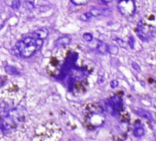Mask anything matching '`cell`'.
<instances>
[{
    "label": "cell",
    "mask_w": 156,
    "mask_h": 141,
    "mask_svg": "<svg viewBox=\"0 0 156 141\" xmlns=\"http://www.w3.org/2000/svg\"><path fill=\"white\" fill-rule=\"evenodd\" d=\"M119 9L124 16H132L135 13V4L133 0H120Z\"/></svg>",
    "instance_id": "obj_1"
},
{
    "label": "cell",
    "mask_w": 156,
    "mask_h": 141,
    "mask_svg": "<svg viewBox=\"0 0 156 141\" xmlns=\"http://www.w3.org/2000/svg\"><path fill=\"white\" fill-rule=\"evenodd\" d=\"M43 44V39H36V43L32 45H26L24 50L20 53V56L23 58H29L35 54L36 51H38L41 46Z\"/></svg>",
    "instance_id": "obj_2"
},
{
    "label": "cell",
    "mask_w": 156,
    "mask_h": 141,
    "mask_svg": "<svg viewBox=\"0 0 156 141\" xmlns=\"http://www.w3.org/2000/svg\"><path fill=\"white\" fill-rule=\"evenodd\" d=\"M137 34L142 40H149L152 37V27L140 21L137 26Z\"/></svg>",
    "instance_id": "obj_3"
},
{
    "label": "cell",
    "mask_w": 156,
    "mask_h": 141,
    "mask_svg": "<svg viewBox=\"0 0 156 141\" xmlns=\"http://www.w3.org/2000/svg\"><path fill=\"white\" fill-rule=\"evenodd\" d=\"M108 104L111 107V109L113 110V112H116V113H119L123 107L122 99L119 95L113 96L112 98L108 101Z\"/></svg>",
    "instance_id": "obj_4"
},
{
    "label": "cell",
    "mask_w": 156,
    "mask_h": 141,
    "mask_svg": "<svg viewBox=\"0 0 156 141\" xmlns=\"http://www.w3.org/2000/svg\"><path fill=\"white\" fill-rule=\"evenodd\" d=\"M49 35V30L46 28H40L36 29L31 33V37H33L35 39H44L48 37Z\"/></svg>",
    "instance_id": "obj_5"
},
{
    "label": "cell",
    "mask_w": 156,
    "mask_h": 141,
    "mask_svg": "<svg viewBox=\"0 0 156 141\" xmlns=\"http://www.w3.org/2000/svg\"><path fill=\"white\" fill-rule=\"evenodd\" d=\"M71 42V37L70 36H64V37H61L59 39H56L55 41V47L56 48H64L66 47L67 45L70 44Z\"/></svg>",
    "instance_id": "obj_6"
},
{
    "label": "cell",
    "mask_w": 156,
    "mask_h": 141,
    "mask_svg": "<svg viewBox=\"0 0 156 141\" xmlns=\"http://www.w3.org/2000/svg\"><path fill=\"white\" fill-rule=\"evenodd\" d=\"M144 134H145V129L143 126L140 122L135 123V126L133 129V135L136 137H141L144 136Z\"/></svg>",
    "instance_id": "obj_7"
},
{
    "label": "cell",
    "mask_w": 156,
    "mask_h": 141,
    "mask_svg": "<svg viewBox=\"0 0 156 141\" xmlns=\"http://www.w3.org/2000/svg\"><path fill=\"white\" fill-rule=\"evenodd\" d=\"M88 12L90 13V15L92 16V18H99V17L105 16V15L108 14V13H106L107 10L100 9V8H92V9L89 10Z\"/></svg>",
    "instance_id": "obj_8"
},
{
    "label": "cell",
    "mask_w": 156,
    "mask_h": 141,
    "mask_svg": "<svg viewBox=\"0 0 156 141\" xmlns=\"http://www.w3.org/2000/svg\"><path fill=\"white\" fill-rule=\"evenodd\" d=\"M136 114L145 119H147L149 121H152V114L147 111V110H144V109H137L136 110Z\"/></svg>",
    "instance_id": "obj_9"
},
{
    "label": "cell",
    "mask_w": 156,
    "mask_h": 141,
    "mask_svg": "<svg viewBox=\"0 0 156 141\" xmlns=\"http://www.w3.org/2000/svg\"><path fill=\"white\" fill-rule=\"evenodd\" d=\"M5 71H6L7 73L10 74V75H13V76H15V75H19V74H20L19 71H18L16 67L11 66V65H6V66H5Z\"/></svg>",
    "instance_id": "obj_10"
},
{
    "label": "cell",
    "mask_w": 156,
    "mask_h": 141,
    "mask_svg": "<svg viewBox=\"0 0 156 141\" xmlns=\"http://www.w3.org/2000/svg\"><path fill=\"white\" fill-rule=\"evenodd\" d=\"M97 51L100 53V54H106L108 51V46L106 44V43H104V42H99L98 43V46H97Z\"/></svg>",
    "instance_id": "obj_11"
},
{
    "label": "cell",
    "mask_w": 156,
    "mask_h": 141,
    "mask_svg": "<svg viewBox=\"0 0 156 141\" xmlns=\"http://www.w3.org/2000/svg\"><path fill=\"white\" fill-rule=\"evenodd\" d=\"M22 40L25 43V45H32V44H35L36 43V39L33 38V37H31V36L26 37Z\"/></svg>",
    "instance_id": "obj_12"
},
{
    "label": "cell",
    "mask_w": 156,
    "mask_h": 141,
    "mask_svg": "<svg viewBox=\"0 0 156 141\" xmlns=\"http://www.w3.org/2000/svg\"><path fill=\"white\" fill-rule=\"evenodd\" d=\"M79 18H80V20H82V21H85V22H87V21L91 20L93 18H92V16L90 15L89 12H86V13L82 14V15L79 17Z\"/></svg>",
    "instance_id": "obj_13"
},
{
    "label": "cell",
    "mask_w": 156,
    "mask_h": 141,
    "mask_svg": "<svg viewBox=\"0 0 156 141\" xmlns=\"http://www.w3.org/2000/svg\"><path fill=\"white\" fill-rule=\"evenodd\" d=\"M71 2L75 6H84L89 2V0H71Z\"/></svg>",
    "instance_id": "obj_14"
},
{
    "label": "cell",
    "mask_w": 156,
    "mask_h": 141,
    "mask_svg": "<svg viewBox=\"0 0 156 141\" xmlns=\"http://www.w3.org/2000/svg\"><path fill=\"white\" fill-rule=\"evenodd\" d=\"M11 7L14 10H18L19 9L20 7H21V2H20L19 0H13L11 3Z\"/></svg>",
    "instance_id": "obj_15"
},
{
    "label": "cell",
    "mask_w": 156,
    "mask_h": 141,
    "mask_svg": "<svg viewBox=\"0 0 156 141\" xmlns=\"http://www.w3.org/2000/svg\"><path fill=\"white\" fill-rule=\"evenodd\" d=\"M83 39H84L85 41L90 42L93 39V35L91 33H89V32H86V33L83 34Z\"/></svg>",
    "instance_id": "obj_16"
},
{
    "label": "cell",
    "mask_w": 156,
    "mask_h": 141,
    "mask_svg": "<svg viewBox=\"0 0 156 141\" xmlns=\"http://www.w3.org/2000/svg\"><path fill=\"white\" fill-rule=\"evenodd\" d=\"M108 52H110L111 54H113V55H115V54H117L119 52V49L115 45H110V46H108Z\"/></svg>",
    "instance_id": "obj_17"
},
{
    "label": "cell",
    "mask_w": 156,
    "mask_h": 141,
    "mask_svg": "<svg viewBox=\"0 0 156 141\" xmlns=\"http://www.w3.org/2000/svg\"><path fill=\"white\" fill-rule=\"evenodd\" d=\"M115 39L117 40V42L119 43V45L120 47H122V48H124V49H127V48H128V44H127L126 41H124L123 39H119V38H116Z\"/></svg>",
    "instance_id": "obj_18"
},
{
    "label": "cell",
    "mask_w": 156,
    "mask_h": 141,
    "mask_svg": "<svg viewBox=\"0 0 156 141\" xmlns=\"http://www.w3.org/2000/svg\"><path fill=\"white\" fill-rule=\"evenodd\" d=\"M24 7L28 9V10H32L34 8V4L30 1H25L24 2Z\"/></svg>",
    "instance_id": "obj_19"
},
{
    "label": "cell",
    "mask_w": 156,
    "mask_h": 141,
    "mask_svg": "<svg viewBox=\"0 0 156 141\" xmlns=\"http://www.w3.org/2000/svg\"><path fill=\"white\" fill-rule=\"evenodd\" d=\"M131 65H132V67L134 68L135 71H137L138 72H141V67H140V65H139L138 63H136L135 61H132V62H131Z\"/></svg>",
    "instance_id": "obj_20"
},
{
    "label": "cell",
    "mask_w": 156,
    "mask_h": 141,
    "mask_svg": "<svg viewBox=\"0 0 156 141\" xmlns=\"http://www.w3.org/2000/svg\"><path fill=\"white\" fill-rule=\"evenodd\" d=\"M110 86H111V88H113V89L117 88L118 86H119V82H118L117 80H113V81H111V83H110Z\"/></svg>",
    "instance_id": "obj_21"
},
{
    "label": "cell",
    "mask_w": 156,
    "mask_h": 141,
    "mask_svg": "<svg viewBox=\"0 0 156 141\" xmlns=\"http://www.w3.org/2000/svg\"><path fill=\"white\" fill-rule=\"evenodd\" d=\"M130 47L131 49L134 48V39L132 37H130Z\"/></svg>",
    "instance_id": "obj_22"
},
{
    "label": "cell",
    "mask_w": 156,
    "mask_h": 141,
    "mask_svg": "<svg viewBox=\"0 0 156 141\" xmlns=\"http://www.w3.org/2000/svg\"><path fill=\"white\" fill-rule=\"evenodd\" d=\"M101 2H103V3H105V4H108V3H110V2H112L113 0H100Z\"/></svg>",
    "instance_id": "obj_23"
},
{
    "label": "cell",
    "mask_w": 156,
    "mask_h": 141,
    "mask_svg": "<svg viewBox=\"0 0 156 141\" xmlns=\"http://www.w3.org/2000/svg\"><path fill=\"white\" fill-rule=\"evenodd\" d=\"M3 83H4V79H3L2 76H0V87L3 85Z\"/></svg>",
    "instance_id": "obj_24"
},
{
    "label": "cell",
    "mask_w": 156,
    "mask_h": 141,
    "mask_svg": "<svg viewBox=\"0 0 156 141\" xmlns=\"http://www.w3.org/2000/svg\"><path fill=\"white\" fill-rule=\"evenodd\" d=\"M152 128H153L154 131H156V122L152 124Z\"/></svg>",
    "instance_id": "obj_25"
},
{
    "label": "cell",
    "mask_w": 156,
    "mask_h": 141,
    "mask_svg": "<svg viewBox=\"0 0 156 141\" xmlns=\"http://www.w3.org/2000/svg\"><path fill=\"white\" fill-rule=\"evenodd\" d=\"M154 105H155V107H156V100L154 101Z\"/></svg>",
    "instance_id": "obj_26"
}]
</instances>
